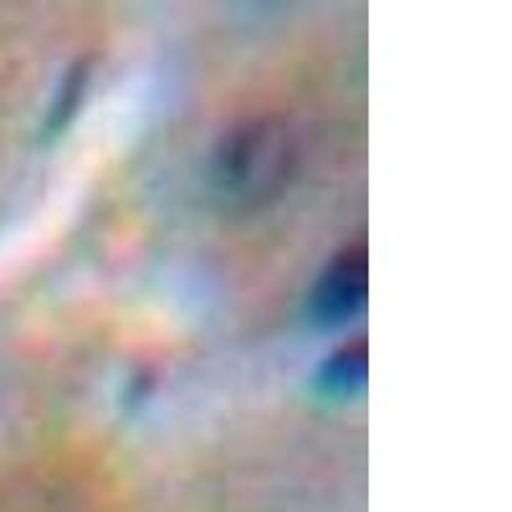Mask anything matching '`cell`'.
Listing matches in <instances>:
<instances>
[{"instance_id": "obj_1", "label": "cell", "mask_w": 512, "mask_h": 512, "mask_svg": "<svg viewBox=\"0 0 512 512\" xmlns=\"http://www.w3.org/2000/svg\"><path fill=\"white\" fill-rule=\"evenodd\" d=\"M295 159V136L285 123L277 118L244 121L218 141L210 185L223 208H262L287 185Z\"/></svg>"}, {"instance_id": "obj_2", "label": "cell", "mask_w": 512, "mask_h": 512, "mask_svg": "<svg viewBox=\"0 0 512 512\" xmlns=\"http://www.w3.org/2000/svg\"><path fill=\"white\" fill-rule=\"evenodd\" d=\"M369 297L367 246L354 244L338 251L310 290L308 313L315 326L341 328L359 318Z\"/></svg>"}, {"instance_id": "obj_3", "label": "cell", "mask_w": 512, "mask_h": 512, "mask_svg": "<svg viewBox=\"0 0 512 512\" xmlns=\"http://www.w3.org/2000/svg\"><path fill=\"white\" fill-rule=\"evenodd\" d=\"M369 374V351L364 341H351L333 351L318 369L315 384L326 397L349 400L367 387Z\"/></svg>"}]
</instances>
